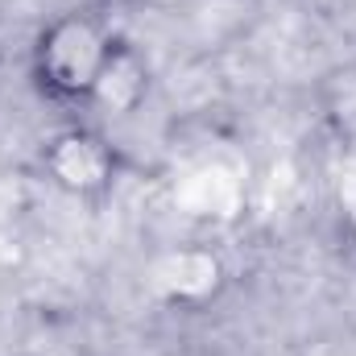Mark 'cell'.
I'll use <instances>...</instances> for the list:
<instances>
[{
	"label": "cell",
	"instance_id": "7a4b0ae2",
	"mask_svg": "<svg viewBox=\"0 0 356 356\" xmlns=\"http://www.w3.org/2000/svg\"><path fill=\"white\" fill-rule=\"evenodd\" d=\"M38 166L46 182L79 203H104L120 178V149L88 120L63 124L42 141Z\"/></svg>",
	"mask_w": 356,
	"mask_h": 356
},
{
	"label": "cell",
	"instance_id": "5b68a950",
	"mask_svg": "<svg viewBox=\"0 0 356 356\" xmlns=\"http://www.w3.org/2000/svg\"><path fill=\"white\" fill-rule=\"evenodd\" d=\"M340 224H344V236L356 245V175L344 186V211H340Z\"/></svg>",
	"mask_w": 356,
	"mask_h": 356
},
{
	"label": "cell",
	"instance_id": "277c9868",
	"mask_svg": "<svg viewBox=\"0 0 356 356\" xmlns=\"http://www.w3.org/2000/svg\"><path fill=\"white\" fill-rule=\"evenodd\" d=\"M158 286L170 302H207L224 286V266L207 249H182V253H170L162 261Z\"/></svg>",
	"mask_w": 356,
	"mask_h": 356
},
{
	"label": "cell",
	"instance_id": "6da1fadb",
	"mask_svg": "<svg viewBox=\"0 0 356 356\" xmlns=\"http://www.w3.org/2000/svg\"><path fill=\"white\" fill-rule=\"evenodd\" d=\"M112 46L116 33L95 13H58L33 38V54H29L33 88L58 108L83 112Z\"/></svg>",
	"mask_w": 356,
	"mask_h": 356
},
{
	"label": "cell",
	"instance_id": "3957f363",
	"mask_svg": "<svg viewBox=\"0 0 356 356\" xmlns=\"http://www.w3.org/2000/svg\"><path fill=\"white\" fill-rule=\"evenodd\" d=\"M149 88H154V75H149L145 54L133 42L116 38V46H112V54H108V63H104V71L95 79V91H91L83 112H95L104 120H129L133 112L145 108Z\"/></svg>",
	"mask_w": 356,
	"mask_h": 356
}]
</instances>
